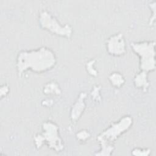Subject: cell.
Wrapping results in <instances>:
<instances>
[{
	"label": "cell",
	"mask_w": 156,
	"mask_h": 156,
	"mask_svg": "<svg viewBox=\"0 0 156 156\" xmlns=\"http://www.w3.org/2000/svg\"><path fill=\"white\" fill-rule=\"evenodd\" d=\"M100 90L101 87L99 85H96L93 87V89L91 92V94L93 100L98 102L100 101L101 99V96L100 95Z\"/></svg>",
	"instance_id": "obj_15"
},
{
	"label": "cell",
	"mask_w": 156,
	"mask_h": 156,
	"mask_svg": "<svg viewBox=\"0 0 156 156\" xmlns=\"http://www.w3.org/2000/svg\"><path fill=\"white\" fill-rule=\"evenodd\" d=\"M86 96L87 93L85 92H81L77 100L73 105L70 112V118L73 122H76L77 120H79L83 113L86 107L85 102Z\"/></svg>",
	"instance_id": "obj_7"
},
{
	"label": "cell",
	"mask_w": 156,
	"mask_h": 156,
	"mask_svg": "<svg viewBox=\"0 0 156 156\" xmlns=\"http://www.w3.org/2000/svg\"><path fill=\"white\" fill-rule=\"evenodd\" d=\"M132 50L140 58V68L141 71L149 73L155 68V41H143L131 43Z\"/></svg>",
	"instance_id": "obj_3"
},
{
	"label": "cell",
	"mask_w": 156,
	"mask_h": 156,
	"mask_svg": "<svg viewBox=\"0 0 156 156\" xmlns=\"http://www.w3.org/2000/svg\"><path fill=\"white\" fill-rule=\"evenodd\" d=\"M108 79L112 83L115 87L120 88L125 83V79L124 76L118 72H113L108 76Z\"/></svg>",
	"instance_id": "obj_10"
},
{
	"label": "cell",
	"mask_w": 156,
	"mask_h": 156,
	"mask_svg": "<svg viewBox=\"0 0 156 156\" xmlns=\"http://www.w3.org/2000/svg\"><path fill=\"white\" fill-rule=\"evenodd\" d=\"M133 82L134 85L136 88L142 89L143 91L147 90L149 85L147 73L141 71L135 76Z\"/></svg>",
	"instance_id": "obj_8"
},
{
	"label": "cell",
	"mask_w": 156,
	"mask_h": 156,
	"mask_svg": "<svg viewBox=\"0 0 156 156\" xmlns=\"http://www.w3.org/2000/svg\"><path fill=\"white\" fill-rule=\"evenodd\" d=\"M43 93L46 95H60L61 94V89L55 81H51L44 85L43 89Z\"/></svg>",
	"instance_id": "obj_9"
},
{
	"label": "cell",
	"mask_w": 156,
	"mask_h": 156,
	"mask_svg": "<svg viewBox=\"0 0 156 156\" xmlns=\"http://www.w3.org/2000/svg\"><path fill=\"white\" fill-rule=\"evenodd\" d=\"M132 124L133 119L130 116L122 117L118 122L112 124L97 136L99 144L107 143L114 144L115 141L122 133L127 131Z\"/></svg>",
	"instance_id": "obj_4"
},
{
	"label": "cell",
	"mask_w": 156,
	"mask_h": 156,
	"mask_svg": "<svg viewBox=\"0 0 156 156\" xmlns=\"http://www.w3.org/2000/svg\"><path fill=\"white\" fill-rule=\"evenodd\" d=\"M76 138L80 141H85L90 138V133L87 130H81L76 133Z\"/></svg>",
	"instance_id": "obj_14"
},
{
	"label": "cell",
	"mask_w": 156,
	"mask_h": 156,
	"mask_svg": "<svg viewBox=\"0 0 156 156\" xmlns=\"http://www.w3.org/2000/svg\"><path fill=\"white\" fill-rule=\"evenodd\" d=\"M101 149L99 152L94 154L96 155H103L108 156L111 155L115 149L114 144H106V143H99Z\"/></svg>",
	"instance_id": "obj_11"
},
{
	"label": "cell",
	"mask_w": 156,
	"mask_h": 156,
	"mask_svg": "<svg viewBox=\"0 0 156 156\" xmlns=\"http://www.w3.org/2000/svg\"><path fill=\"white\" fill-rule=\"evenodd\" d=\"M10 89L9 86L7 84H4L1 86L0 88V96L1 98H3V97H5L9 93Z\"/></svg>",
	"instance_id": "obj_16"
},
{
	"label": "cell",
	"mask_w": 156,
	"mask_h": 156,
	"mask_svg": "<svg viewBox=\"0 0 156 156\" xmlns=\"http://www.w3.org/2000/svg\"><path fill=\"white\" fill-rule=\"evenodd\" d=\"M107 51L113 56H121L126 53V42L122 34L117 33L110 36L106 42Z\"/></svg>",
	"instance_id": "obj_6"
},
{
	"label": "cell",
	"mask_w": 156,
	"mask_h": 156,
	"mask_svg": "<svg viewBox=\"0 0 156 156\" xmlns=\"http://www.w3.org/2000/svg\"><path fill=\"white\" fill-rule=\"evenodd\" d=\"M96 62V60L95 59H92L90 61H88L87 63H86V69L88 73L89 74H90L92 76L96 77L98 76V71L96 69V68H94V64Z\"/></svg>",
	"instance_id": "obj_12"
},
{
	"label": "cell",
	"mask_w": 156,
	"mask_h": 156,
	"mask_svg": "<svg viewBox=\"0 0 156 156\" xmlns=\"http://www.w3.org/2000/svg\"><path fill=\"white\" fill-rule=\"evenodd\" d=\"M40 27L58 36L69 38L73 34V29L68 24L62 25L58 20L49 12L41 11L38 16Z\"/></svg>",
	"instance_id": "obj_5"
},
{
	"label": "cell",
	"mask_w": 156,
	"mask_h": 156,
	"mask_svg": "<svg viewBox=\"0 0 156 156\" xmlns=\"http://www.w3.org/2000/svg\"><path fill=\"white\" fill-rule=\"evenodd\" d=\"M131 154L133 155L138 156H147L151 154V150L149 149H141V148H134Z\"/></svg>",
	"instance_id": "obj_13"
},
{
	"label": "cell",
	"mask_w": 156,
	"mask_h": 156,
	"mask_svg": "<svg viewBox=\"0 0 156 156\" xmlns=\"http://www.w3.org/2000/svg\"><path fill=\"white\" fill-rule=\"evenodd\" d=\"M42 132L37 134L34 138V144L37 149H40L43 144L55 152H61L64 148L63 140L59 133L58 126L52 121H48L42 124Z\"/></svg>",
	"instance_id": "obj_2"
},
{
	"label": "cell",
	"mask_w": 156,
	"mask_h": 156,
	"mask_svg": "<svg viewBox=\"0 0 156 156\" xmlns=\"http://www.w3.org/2000/svg\"><path fill=\"white\" fill-rule=\"evenodd\" d=\"M149 6L151 7V10L153 11V14H152V17L150 18L149 20V24L150 26H152L154 24V23H155V1L152 2V3L150 4Z\"/></svg>",
	"instance_id": "obj_17"
},
{
	"label": "cell",
	"mask_w": 156,
	"mask_h": 156,
	"mask_svg": "<svg viewBox=\"0 0 156 156\" xmlns=\"http://www.w3.org/2000/svg\"><path fill=\"white\" fill-rule=\"evenodd\" d=\"M57 58L54 52L49 48L42 46L37 49L21 51L18 52L16 68L21 76L24 72L30 70L36 73L46 72L54 67Z\"/></svg>",
	"instance_id": "obj_1"
}]
</instances>
